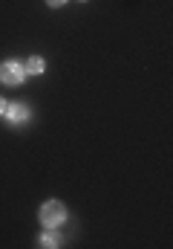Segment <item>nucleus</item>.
<instances>
[{"label":"nucleus","mask_w":173,"mask_h":249,"mask_svg":"<svg viewBox=\"0 0 173 249\" xmlns=\"http://www.w3.org/2000/svg\"><path fill=\"white\" fill-rule=\"evenodd\" d=\"M41 220H44V226H47V229L61 226V223L66 220V209H63V203H58V200L44 203V209H41Z\"/></svg>","instance_id":"nucleus-1"},{"label":"nucleus","mask_w":173,"mask_h":249,"mask_svg":"<svg viewBox=\"0 0 173 249\" xmlns=\"http://www.w3.org/2000/svg\"><path fill=\"white\" fill-rule=\"evenodd\" d=\"M23 64H15V61H6L0 64V81L3 84H20L23 81Z\"/></svg>","instance_id":"nucleus-2"},{"label":"nucleus","mask_w":173,"mask_h":249,"mask_svg":"<svg viewBox=\"0 0 173 249\" xmlns=\"http://www.w3.org/2000/svg\"><path fill=\"white\" fill-rule=\"evenodd\" d=\"M6 116L12 122H23V119H29V107L26 105H6Z\"/></svg>","instance_id":"nucleus-3"},{"label":"nucleus","mask_w":173,"mask_h":249,"mask_svg":"<svg viewBox=\"0 0 173 249\" xmlns=\"http://www.w3.org/2000/svg\"><path fill=\"white\" fill-rule=\"evenodd\" d=\"M23 72H29V75H41L44 72V58H29V61L23 64Z\"/></svg>","instance_id":"nucleus-4"},{"label":"nucleus","mask_w":173,"mask_h":249,"mask_svg":"<svg viewBox=\"0 0 173 249\" xmlns=\"http://www.w3.org/2000/svg\"><path fill=\"white\" fill-rule=\"evenodd\" d=\"M41 244H44V247H58V235L55 232H47V235L41 238Z\"/></svg>","instance_id":"nucleus-5"},{"label":"nucleus","mask_w":173,"mask_h":249,"mask_svg":"<svg viewBox=\"0 0 173 249\" xmlns=\"http://www.w3.org/2000/svg\"><path fill=\"white\" fill-rule=\"evenodd\" d=\"M47 3H49V6H55V9H58V6H63L66 0H47Z\"/></svg>","instance_id":"nucleus-6"},{"label":"nucleus","mask_w":173,"mask_h":249,"mask_svg":"<svg viewBox=\"0 0 173 249\" xmlns=\"http://www.w3.org/2000/svg\"><path fill=\"white\" fill-rule=\"evenodd\" d=\"M0 113H6V102L3 99H0Z\"/></svg>","instance_id":"nucleus-7"}]
</instances>
